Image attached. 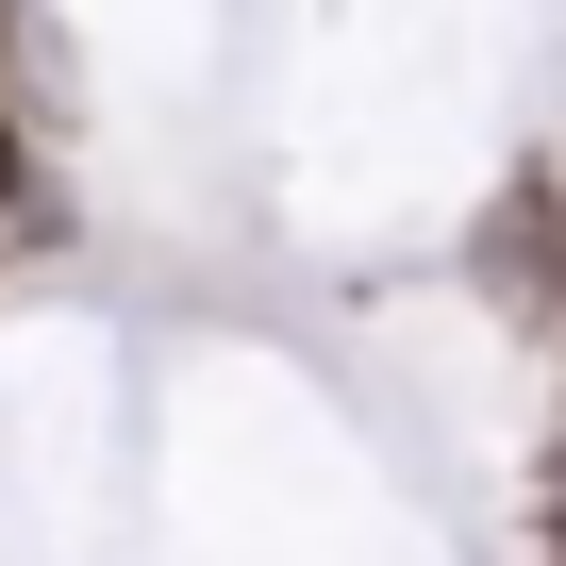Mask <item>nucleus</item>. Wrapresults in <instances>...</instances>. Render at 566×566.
Listing matches in <instances>:
<instances>
[{"label":"nucleus","mask_w":566,"mask_h":566,"mask_svg":"<svg viewBox=\"0 0 566 566\" xmlns=\"http://www.w3.org/2000/svg\"><path fill=\"white\" fill-rule=\"evenodd\" d=\"M549 283H566V150H549V167L483 217V301H500V317H533Z\"/></svg>","instance_id":"obj_1"}]
</instances>
